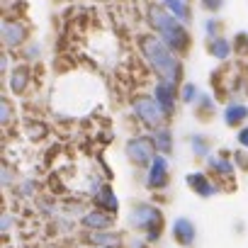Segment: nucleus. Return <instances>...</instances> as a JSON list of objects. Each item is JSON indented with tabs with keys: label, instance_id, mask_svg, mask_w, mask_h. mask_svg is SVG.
Here are the masks:
<instances>
[{
	"label": "nucleus",
	"instance_id": "obj_1",
	"mask_svg": "<svg viewBox=\"0 0 248 248\" xmlns=\"http://www.w3.org/2000/svg\"><path fill=\"white\" fill-rule=\"evenodd\" d=\"M137 51L144 59L146 68L154 73V78H161V80H168L175 85L183 83V78H185L183 56L175 54L158 34H154V32L137 34Z\"/></svg>",
	"mask_w": 248,
	"mask_h": 248
},
{
	"label": "nucleus",
	"instance_id": "obj_2",
	"mask_svg": "<svg viewBox=\"0 0 248 248\" xmlns=\"http://www.w3.org/2000/svg\"><path fill=\"white\" fill-rule=\"evenodd\" d=\"M144 20H146V27L158 34L175 54H180L183 59L190 54L192 49V34H190V25H185L183 20H178L173 13H168L158 0L154 3H146L144 8Z\"/></svg>",
	"mask_w": 248,
	"mask_h": 248
},
{
	"label": "nucleus",
	"instance_id": "obj_3",
	"mask_svg": "<svg viewBox=\"0 0 248 248\" xmlns=\"http://www.w3.org/2000/svg\"><path fill=\"white\" fill-rule=\"evenodd\" d=\"M127 226H129V231L141 233L149 243H158L161 236H163L166 219H163V212L158 209V204H154V202H137L129 209V214H127Z\"/></svg>",
	"mask_w": 248,
	"mask_h": 248
},
{
	"label": "nucleus",
	"instance_id": "obj_4",
	"mask_svg": "<svg viewBox=\"0 0 248 248\" xmlns=\"http://www.w3.org/2000/svg\"><path fill=\"white\" fill-rule=\"evenodd\" d=\"M129 112L137 119L139 127L154 132L163 124H168V114L161 109V105L156 102V97L151 93H137L129 97Z\"/></svg>",
	"mask_w": 248,
	"mask_h": 248
},
{
	"label": "nucleus",
	"instance_id": "obj_5",
	"mask_svg": "<svg viewBox=\"0 0 248 248\" xmlns=\"http://www.w3.org/2000/svg\"><path fill=\"white\" fill-rule=\"evenodd\" d=\"M156 154L158 151L154 146L151 132L149 134H134V137H129L127 141H124V156H127V161L139 170H146Z\"/></svg>",
	"mask_w": 248,
	"mask_h": 248
},
{
	"label": "nucleus",
	"instance_id": "obj_6",
	"mask_svg": "<svg viewBox=\"0 0 248 248\" xmlns=\"http://www.w3.org/2000/svg\"><path fill=\"white\" fill-rule=\"evenodd\" d=\"M170 185V156L156 154L149 168L144 170V187L149 192H163Z\"/></svg>",
	"mask_w": 248,
	"mask_h": 248
},
{
	"label": "nucleus",
	"instance_id": "obj_7",
	"mask_svg": "<svg viewBox=\"0 0 248 248\" xmlns=\"http://www.w3.org/2000/svg\"><path fill=\"white\" fill-rule=\"evenodd\" d=\"M3 49L5 51H17L22 46L30 44V27L27 22L17 20V17H3Z\"/></svg>",
	"mask_w": 248,
	"mask_h": 248
},
{
	"label": "nucleus",
	"instance_id": "obj_8",
	"mask_svg": "<svg viewBox=\"0 0 248 248\" xmlns=\"http://www.w3.org/2000/svg\"><path fill=\"white\" fill-rule=\"evenodd\" d=\"M185 185L197 195V197H202V200H212V197H217L224 187H221V183L209 173V170H190V173H185Z\"/></svg>",
	"mask_w": 248,
	"mask_h": 248
},
{
	"label": "nucleus",
	"instance_id": "obj_9",
	"mask_svg": "<svg viewBox=\"0 0 248 248\" xmlns=\"http://www.w3.org/2000/svg\"><path fill=\"white\" fill-rule=\"evenodd\" d=\"M151 95L156 97V102L161 105V109L168 114V119L178 112V105H180V85L156 78V80H154V88H151Z\"/></svg>",
	"mask_w": 248,
	"mask_h": 248
},
{
	"label": "nucleus",
	"instance_id": "obj_10",
	"mask_svg": "<svg viewBox=\"0 0 248 248\" xmlns=\"http://www.w3.org/2000/svg\"><path fill=\"white\" fill-rule=\"evenodd\" d=\"M3 78H5L8 93H13V95H25V93L30 90V85H32V66H30L27 61L15 63Z\"/></svg>",
	"mask_w": 248,
	"mask_h": 248
},
{
	"label": "nucleus",
	"instance_id": "obj_11",
	"mask_svg": "<svg viewBox=\"0 0 248 248\" xmlns=\"http://www.w3.org/2000/svg\"><path fill=\"white\" fill-rule=\"evenodd\" d=\"M170 238L180 248H192L197 243V224L190 217H175L170 221Z\"/></svg>",
	"mask_w": 248,
	"mask_h": 248
},
{
	"label": "nucleus",
	"instance_id": "obj_12",
	"mask_svg": "<svg viewBox=\"0 0 248 248\" xmlns=\"http://www.w3.org/2000/svg\"><path fill=\"white\" fill-rule=\"evenodd\" d=\"M207 170L219 180V183H231L233 180V175H236V163H233V156H226V154H212L207 161Z\"/></svg>",
	"mask_w": 248,
	"mask_h": 248
},
{
	"label": "nucleus",
	"instance_id": "obj_13",
	"mask_svg": "<svg viewBox=\"0 0 248 248\" xmlns=\"http://www.w3.org/2000/svg\"><path fill=\"white\" fill-rule=\"evenodd\" d=\"M80 226L85 231H102V229H114V214L100 209V207H90L80 214Z\"/></svg>",
	"mask_w": 248,
	"mask_h": 248
},
{
	"label": "nucleus",
	"instance_id": "obj_14",
	"mask_svg": "<svg viewBox=\"0 0 248 248\" xmlns=\"http://www.w3.org/2000/svg\"><path fill=\"white\" fill-rule=\"evenodd\" d=\"M221 122L229 129H238L243 124H248V105L241 100H229L221 107Z\"/></svg>",
	"mask_w": 248,
	"mask_h": 248
},
{
	"label": "nucleus",
	"instance_id": "obj_15",
	"mask_svg": "<svg viewBox=\"0 0 248 248\" xmlns=\"http://www.w3.org/2000/svg\"><path fill=\"white\" fill-rule=\"evenodd\" d=\"M204 49H207V54L214 59V61H219V63H229L231 59H233V42L226 37V34H219V37H212V39H204Z\"/></svg>",
	"mask_w": 248,
	"mask_h": 248
},
{
	"label": "nucleus",
	"instance_id": "obj_16",
	"mask_svg": "<svg viewBox=\"0 0 248 248\" xmlns=\"http://www.w3.org/2000/svg\"><path fill=\"white\" fill-rule=\"evenodd\" d=\"M85 241L90 246H100V248H124V233L117 229L85 231Z\"/></svg>",
	"mask_w": 248,
	"mask_h": 248
},
{
	"label": "nucleus",
	"instance_id": "obj_17",
	"mask_svg": "<svg viewBox=\"0 0 248 248\" xmlns=\"http://www.w3.org/2000/svg\"><path fill=\"white\" fill-rule=\"evenodd\" d=\"M93 202H95V207H100V209H105L114 217L119 214V207H122V202H119V197H117V192L112 190L109 183H102L97 187V192L93 195Z\"/></svg>",
	"mask_w": 248,
	"mask_h": 248
},
{
	"label": "nucleus",
	"instance_id": "obj_18",
	"mask_svg": "<svg viewBox=\"0 0 248 248\" xmlns=\"http://www.w3.org/2000/svg\"><path fill=\"white\" fill-rule=\"evenodd\" d=\"M187 146H190L192 158H197V161H207V158L212 156V141H209V137L202 134V132L190 134V137H187Z\"/></svg>",
	"mask_w": 248,
	"mask_h": 248
},
{
	"label": "nucleus",
	"instance_id": "obj_19",
	"mask_svg": "<svg viewBox=\"0 0 248 248\" xmlns=\"http://www.w3.org/2000/svg\"><path fill=\"white\" fill-rule=\"evenodd\" d=\"M151 139H154V146H156L158 154H166V156L173 154V149H175V137H173V129L168 127V124L154 129V132H151Z\"/></svg>",
	"mask_w": 248,
	"mask_h": 248
},
{
	"label": "nucleus",
	"instance_id": "obj_20",
	"mask_svg": "<svg viewBox=\"0 0 248 248\" xmlns=\"http://www.w3.org/2000/svg\"><path fill=\"white\" fill-rule=\"evenodd\" d=\"M158 3H161L168 13H173L178 20H183L185 25H190V22H192V8H190V0H158Z\"/></svg>",
	"mask_w": 248,
	"mask_h": 248
},
{
	"label": "nucleus",
	"instance_id": "obj_21",
	"mask_svg": "<svg viewBox=\"0 0 248 248\" xmlns=\"http://www.w3.org/2000/svg\"><path fill=\"white\" fill-rule=\"evenodd\" d=\"M214 109H217V97H214L212 93H204V90H202L200 100L195 102V114H197L200 119H209V117L214 114Z\"/></svg>",
	"mask_w": 248,
	"mask_h": 248
},
{
	"label": "nucleus",
	"instance_id": "obj_22",
	"mask_svg": "<svg viewBox=\"0 0 248 248\" xmlns=\"http://www.w3.org/2000/svg\"><path fill=\"white\" fill-rule=\"evenodd\" d=\"M200 95H202V90L197 88V83H192V80H183L180 83V102L183 105L195 107V102L200 100Z\"/></svg>",
	"mask_w": 248,
	"mask_h": 248
},
{
	"label": "nucleus",
	"instance_id": "obj_23",
	"mask_svg": "<svg viewBox=\"0 0 248 248\" xmlns=\"http://www.w3.org/2000/svg\"><path fill=\"white\" fill-rule=\"evenodd\" d=\"M224 30V22L219 20V15H204L202 20V32H204V39H212V37H219Z\"/></svg>",
	"mask_w": 248,
	"mask_h": 248
},
{
	"label": "nucleus",
	"instance_id": "obj_24",
	"mask_svg": "<svg viewBox=\"0 0 248 248\" xmlns=\"http://www.w3.org/2000/svg\"><path fill=\"white\" fill-rule=\"evenodd\" d=\"M10 119H15V107L10 105V97L3 95V102H0V122H3V129L10 127Z\"/></svg>",
	"mask_w": 248,
	"mask_h": 248
},
{
	"label": "nucleus",
	"instance_id": "obj_25",
	"mask_svg": "<svg viewBox=\"0 0 248 248\" xmlns=\"http://www.w3.org/2000/svg\"><path fill=\"white\" fill-rule=\"evenodd\" d=\"M231 42H233V51L238 56H248V32H236Z\"/></svg>",
	"mask_w": 248,
	"mask_h": 248
},
{
	"label": "nucleus",
	"instance_id": "obj_26",
	"mask_svg": "<svg viewBox=\"0 0 248 248\" xmlns=\"http://www.w3.org/2000/svg\"><path fill=\"white\" fill-rule=\"evenodd\" d=\"M200 5L207 15H219L226 5V0H200Z\"/></svg>",
	"mask_w": 248,
	"mask_h": 248
},
{
	"label": "nucleus",
	"instance_id": "obj_27",
	"mask_svg": "<svg viewBox=\"0 0 248 248\" xmlns=\"http://www.w3.org/2000/svg\"><path fill=\"white\" fill-rule=\"evenodd\" d=\"M236 144H238V149L248 151V124H243V127L236 129Z\"/></svg>",
	"mask_w": 248,
	"mask_h": 248
},
{
	"label": "nucleus",
	"instance_id": "obj_28",
	"mask_svg": "<svg viewBox=\"0 0 248 248\" xmlns=\"http://www.w3.org/2000/svg\"><path fill=\"white\" fill-rule=\"evenodd\" d=\"M39 51H42V46L34 42V44H27L25 46V61L30 63V61H34V59H39Z\"/></svg>",
	"mask_w": 248,
	"mask_h": 248
},
{
	"label": "nucleus",
	"instance_id": "obj_29",
	"mask_svg": "<svg viewBox=\"0 0 248 248\" xmlns=\"http://www.w3.org/2000/svg\"><path fill=\"white\" fill-rule=\"evenodd\" d=\"M243 151H246V149H238V151L233 154V163H236L238 170H248V156H246Z\"/></svg>",
	"mask_w": 248,
	"mask_h": 248
},
{
	"label": "nucleus",
	"instance_id": "obj_30",
	"mask_svg": "<svg viewBox=\"0 0 248 248\" xmlns=\"http://www.w3.org/2000/svg\"><path fill=\"white\" fill-rule=\"evenodd\" d=\"M0 224H3V233H8V231L15 226V217H13L10 212H3V221H0Z\"/></svg>",
	"mask_w": 248,
	"mask_h": 248
},
{
	"label": "nucleus",
	"instance_id": "obj_31",
	"mask_svg": "<svg viewBox=\"0 0 248 248\" xmlns=\"http://www.w3.org/2000/svg\"><path fill=\"white\" fill-rule=\"evenodd\" d=\"M10 180H15V178H10V166H3V187L5 190H10L13 187V183Z\"/></svg>",
	"mask_w": 248,
	"mask_h": 248
},
{
	"label": "nucleus",
	"instance_id": "obj_32",
	"mask_svg": "<svg viewBox=\"0 0 248 248\" xmlns=\"http://www.w3.org/2000/svg\"><path fill=\"white\" fill-rule=\"evenodd\" d=\"M90 248H100V246H90Z\"/></svg>",
	"mask_w": 248,
	"mask_h": 248
}]
</instances>
